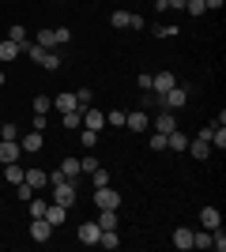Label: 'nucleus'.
<instances>
[{
  "instance_id": "f257e3e1",
  "label": "nucleus",
  "mask_w": 226,
  "mask_h": 252,
  "mask_svg": "<svg viewBox=\"0 0 226 252\" xmlns=\"http://www.w3.org/2000/svg\"><path fill=\"white\" fill-rule=\"evenodd\" d=\"M95 207H98V211H117V207H121V192L113 189V185L95 189Z\"/></svg>"
},
{
  "instance_id": "f03ea898",
  "label": "nucleus",
  "mask_w": 226,
  "mask_h": 252,
  "mask_svg": "<svg viewBox=\"0 0 226 252\" xmlns=\"http://www.w3.org/2000/svg\"><path fill=\"white\" fill-rule=\"evenodd\" d=\"M109 23H113L117 31H143V15H136V11H113Z\"/></svg>"
},
{
  "instance_id": "7ed1b4c3",
  "label": "nucleus",
  "mask_w": 226,
  "mask_h": 252,
  "mask_svg": "<svg viewBox=\"0 0 226 252\" xmlns=\"http://www.w3.org/2000/svg\"><path fill=\"white\" fill-rule=\"evenodd\" d=\"M181 105H189V87H170L162 94V109H181Z\"/></svg>"
},
{
  "instance_id": "20e7f679",
  "label": "nucleus",
  "mask_w": 226,
  "mask_h": 252,
  "mask_svg": "<svg viewBox=\"0 0 226 252\" xmlns=\"http://www.w3.org/2000/svg\"><path fill=\"white\" fill-rule=\"evenodd\" d=\"M42 143H45L42 132H34V128H31V132H19V147H23V155H38V151H42Z\"/></svg>"
},
{
  "instance_id": "39448f33",
  "label": "nucleus",
  "mask_w": 226,
  "mask_h": 252,
  "mask_svg": "<svg viewBox=\"0 0 226 252\" xmlns=\"http://www.w3.org/2000/svg\"><path fill=\"white\" fill-rule=\"evenodd\" d=\"M147 125H151L147 109H132V113H125V128H129V132H147Z\"/></svg>"
},
{
  "instance_id": "423d86ee",
  "label": "nucleus",
  "mask_w": 226,
  "mask_h": 252,
  "mask_svg": "<svg viewBox=\"0 0 226 252\" xmlns=\"http://www.w3.org/2000/svg\"><path fill=\"white\" fill-rule=\"evenodd\" d=\"M23 158V147H19V139H0V162L8 166V162H19Z\"/></svg>"
},
{
  "instance_id": "0eeeda50",
  "label": "nucleus",
  "mask_w": 226,
  "mask_h": 252,
  "mask_svg": "<svg viewBox=\"0 0 226 252\" xmlns=\"http://www.w3.org/2000/svg\"><path fill=\"white\" fill-rule=\"evenodd\" d=\"M42 219H45V222H49V226L57 230V226H65L68 207H65V203H53V200H49V207H45V215H42Z\"/></svg>"
},
{
  "instance_id": "6e6552de",
  "label": "nucleus",
  "mask_w": 226,
  "mask_h": 252,
  "mask_svg": "<svg viewBox=\"0 0 226 252\" xmlns=\"http://www.w3.org/2000/svg\"><path fill=\"white\" fill-rule=\"evenodd\" d=\"M23 181H27V185H31L34 192H42V189H49V173H45V169H27V173H23Z\"/></svg>"
},
{
  "instance_id": "1a4fd4ad",
  "label": "nucleus",
  "mask_w": 226,
  "mask_h": 252,
  "mask_svg": "<svg viewBox=\"0 0 226 252\" xmlns=\"http://www.w3.org/2000/svg\"><path fill=\"white\" fill-rule=\"evenodd\" d=\"M170 87H177V75H173V72H159V75H151V91H155V94H166Z\"/></svg>"
},
{
  "instance_id": "9d476101",
  "label": "nucleus",
  "mask_w": 226,
  "mask_h": 252,
  "mask_svg": "<svg viewBox=\"0 0 226 252\" xmlns=\"http://www.w3.org/2000/svg\"><path fill=\"white\" fill-rule=\"evenodd\" d=\"M223 226V211L219 207H204L200 211V230H219Z\"/></svg>"
},
{
  "instance_id": "9b49d317",
  "label": "nucleus",
  "mask_w": 226,
  "mask_h": 252,
  "mask_svg": "<svg viewBox=\"0 0 226 252\" xmlns=\"http://www.w3.org/2000/svg\"><path fill=\"white\" fill-rule=\"evenodd\" d=\"M83 128H91V132H102V128H106V113H98L95 105H87V109H83Z\"/></svg>"
},
{
  "instance_id": "f8f14e48",
  "label": "nucleus",
  "mask_w": 226,
  "mask_h": 252,
  "mask_svg": "<svg viewBox=\"0 0 226 252\" xmlns=\"http://www.w3.org/2000/svg\"><path fill=\"white\" fill-rule=\"evenodd\" d=\"M173 128H177V117H173V109H162V113L155 117V132H162V136H170Z\"/></svg>"
},
{
  "instance_id": "ddd939ff",
  "label": "nucleus",
  "mask_w": 226,
  "mask_h": 252,
  "mask_svg": "<svg viewBox=\"0 0 226 252\" xmlns=\"http://www.w3.org/2000/svg\"><path fill=\"white\" fill-rule=\"evenodd\" d=\"M53 237V226L45 219H31V241H49Z\"/></svg>"
},
{
  "instance_id": "4468645a",
  "label": "nucleus",
  "mask_w": 226,
  "mask_h": 252,
  "mask_svg": "<svg viewBox=\"0 0 226 252\" xmlns=\"http://www.w3.org/2000/svg\"><path fill=\"white\" fill-rule=\"evenodd\" d=\"M75 233H79V241H83V245H98V233H102V230H98V222H79V230H75Z\"/></svg>"
},
{
  "instance_id": "2eb2a0df",
  "label": "nucleus",
  "mask_w": 226,
  "mask_h": 252,
  "mask_svg": "<svg viewBox=\"0 0 226 252\" xmlns=\"http://www.w3.org/2000/svg\"><path fill=\"white\" fill-rule=\"evenodd\" d=\"M173 249H181V252L193 249V230H189V226H177V230H173Z\"/></svg>"
},
{
  "instance_id": "dca6fc26",
  "label": "nucleus",
  "mask_w": 226,
  "mask_h": 252,
  "mask_svg": "<svg viewBox=\"0 0 226 252\" xmlns=\"http://www.w3.org/2000/svg\"><path fill=\"white\" fill-rule=\"evenodd\" d=\"M61 125H65L68 132H79V128H83V109H68V113H61Z\"/></svg>"
},
{
  "instance_id": "f3484780",
  "label": "nucleus",
  "mask_w": 226,
  "mask_h": 252,
  "mask_svg": "<svg viewBox=\"0 0 226 252\" xmlns=\"http://www.w3.org/2000/svg\"><path fill=\"white\" fill-rule=\"evenodd\" d=\"M189 155H193L196 162H204V158H211V143H207L204 136H196V139H193V147H189Z\"/></svg>"
},
{
  "instance_id": "a211bd4d",
  "label": "nucleus",
  "mask_w": 226,
  "mask_h": 252,
  "mask_svg": "<svg viewBox=\"0 0 226 252\" xmlns=\"http://www.w3.org/2000/svg\"><path fill=\"white\" fill-rule=\"evenodd\" d=\"M53 109H57V113H68V109H79V105H75V91H65V94H57V98H53Z\"/></svg>"
},
{
  "instance_id": "6ab92c4d",
  "label": "nucleus",
  "mask_w": 226,
  "mask_h": 252,
  "mask_svg": "<svg viewBox=\"0 0 226 252\" xmlns=\"http://www.w3.org/2000/svg\"><path fill=\"white\" fill-rule=\"evenodd\" d=\"M57 169H61V173H65L68 181H75L79 173H83V169H79V158H75V155H68V158H65V162H61Z\"/></svg>"
},
{
  "instance_id": "aec40b11",
  "label": "nucleus",
  "mask_w": 226,
  "mask_h": 252,
  "mask_svg": "<svg viewBox=\"0 0 226 252\" xmlns=\"http://www.w3.org/2000/svg\"><path fill=\"white\" fill-rule=\"evenodd\" d=\"M98 245H102V249H121V233L117 230H102L98 233Z\"/></svg>"
},
{
  "instance_id": "412c9836",
  "label": "nucleus",
  "mask_w": 226,
  "mask_h": 252,
  "mask_svg": "<svg viewBox=\"0 0 226 252\" xmlns=\"http://www.w3.org/2000/svg\"><path fill=\"white\" fill-rule=\"evenodd\" d=\"M19 45L11 42V38H4V42H0V61H15V57H19Z\"/></svg>"
},
{
  "instance_id": "4be33fe9",
  "label": "nucleus",
  "mask_w": 226,
  "mask_h": 252,
  "mask_svg": "<svg viewBox=\"0 0 226 252\" xmlns=\"http://www.w3.org/2000/svg\"><path fill=\"white\" fill-rule=\"evenodd\" d=\"M98 230H117V211H98Z\"/></svg>"
},
{
  "instance_id": "5701e85b",
  "label": "nucleus",
  "mask_w": 226,
  "mask_h": 252,
  "mask_svg": "<svg viewBox=\"0 0 226 252\" xmlns=\"http://www.w3.org/2000/svg\"><path fill=\"white\" fill-rule=\"evenodd\" d=\"M185 147H189V139H185L181 132H177V128H173L170 136H166V151H185Z\"/></svg>"
},
{
  "instance_id": "b1692460",
  "label": "nucleus",
  "mask_w": 226,
  "mask_h": 252,
  "mask_svg": "<svg viewBox=\"0 0 226 252\" xmlns=\"http://www.w3.org/2000/svg\"><path fill=\"white\" fill-rule=\"evenodd\" d=\"M23 173H27V169H23L19 162H8V166H4V181H11V185H19Z\"/></svg>"
},
{
  "instance_id": "393cba45",
  "label": "nucleus",
  "mask_w": 226,
  "mask_h": 252,
  "mask_svg": "<svg viewBox=\"0 0 226 252\" xmlns=\"http://www.w3.org/2000/svg\"><path fill=\"white\" fill-rule=\"evenodd\" d=\"M45 207H49V203H45L42 196H34V200H27V211H31V219H42V215H45Z\"/></svg>"
},
{
  "instance_id": "a878e982",
  "label": "nucleus",
  "mask_w": 226,
  "mask_h": 252,
  "mask_svg": "<svg viewBox=\"0 0 226 252\" xmlns=\"http://www.w3.org/2000/svg\"><path fill=\"white\" fill-rule=\"evenodd\" d=\"M193 249H211V230H193Z\"/></svg>"
},
{
  "instance_id": "bb28decb",
  "label": "nucleus",
  "mask_w": 226,
  "mask_h": 252,
  "mask_svg": "<svg viewBox=\"0 0 226 252\" xmlns=\"http://www.w3.org/2000/svg\"><path fill=\"white\" fill-rule=\"evenodd\" d=\"M91 102H95V91H91V87H79V91H75V105H79V109H87Z\"/></svg>"
},
{
  "instance_id": "cd10ccee",
  "label": "nucleus",
  "mask_w": 226,
  "mask_h": 252,
  "mask_svg": "<svg viewBox=\"0 0 226 252\" xmlns=\"http://www.w3.org/2000/svg\"><path fill=\"white\" fill-rule=\"evenodd\" d=\"M38 45H45V49H57V27H53V31H38Z\"/></svg>"
},
{
  "instance_id": "c85d7f7f",
  "label": "nucleus",
  "mask_w": 226,
  "mask_h": 252,
  "mask_svg": "<svg viewBox=\"0 0 226 252\" xmlns=\"http://www.w3.org/2000/svg\"><path fill=\"white\" fill-rule=\"evenodd\" d=\"M42 68H45V72H57V68H61V53L49 49V53H45V61H42Z\"/></svg>"
},
{
  "instance_id": "c756f323",
  "label": "nucleus",
  "mask_w": 226,
  "mask_h": 252,
  "mask_svg": "<svg viewBox=\"0 0 226 252\" xmlns=\"http://www.w3.org/2000/svg\"><path fill=\"white\" fill-rule=\"evenodd\" d=\"M49 109H53V98H49V94H38V98H34V113H49Z\"/></svg>"
},
{
  "instance_id": "7c9ffc66",
  "label": "nucleus",
  "mask_w": 226,
  "mask_h": 252,
  "mask_svg": "<svg viewBox=\"0 0 226 252\" xmlns=\"http://www.w3.org/2000/svg\"><path fill=\"white\" fill-rule=\"evenodd\" d=\"M79 143H83V151H91L98 143V132H91V128H79Z\"/></svg>"
},
{
  "instance_id": "2f4dec72",
  "label": "nucleus",
  "mask_w": 226,
  "mask_h": 252,
  "mask_svg": "<svg viewBox=\"0 0 226 252\" xmlns=\"http://www.w3.org/2000/svg\"><path fill=\"white\" fill-rule=\"evenodd\" d=\"M8 38H11V42H15V45L23 49V45H27V27H11V31H8Z\"/></svg>"
},
{
  "instance_id": "473e14b6",
  "label": "nucleus",
  "mask_w": 226,
  "mask_h": 252,
  "mask_svg": "<svg viewBox=\"0 0 226 252\" xmlns=\"http://www.w3.org/2000/svg\"><path fill=\"white\" fill-rule=\"evenodd\" d=\"M185 11H189V15H193V19H200V15H204V0H189V4H185Z\"/></svg>"
},
{
  "instance_id": "72a5a7b5",
  "label": "nucleus",
  "mask_w": 226,
  "mask_h": 252,
  "mask_svg": "<svg viewBox=\"0 0 226 252\" xmlns=\"http://www.w3.org/2000/svg\"><path fill=\"white\" fill-rule=\"evenodd\" d=\"M15 196H19V200L27 203V200H34V189L27 185V181H19V185H15Z\"/></svg>"
},
{
  "instance_id": "f704fd0d",
  "label": "nucleus",
  "mask_w": 226,
  "mask_h": 252,
  "mask_svg": "<svg viewBox=\"0 0 226 252\" xmlns=\"http://www.w3.org/2000/svg\"><path fill=\"white\" fill-rule=\"evenodd\" d=\"M91 181H95V189H102V185H109V169H102V166H98L95 173H91Z\"/></svg>"
},
{
  "instance_id": "c9c22d12",
  "label": "nucleus",
  "mask_w": 226,
  "mask_h": 252,
  "mask_svg": "<svg viewBox=\"0 0 226 252\" xmlns=\"http://www.w3.org/2000/svg\"><path fill=\"white\" fill-rule=\"evenodd\" d=\"M106 125H113V128H125V113H121V109H109V113H106Z\"/></svg>"
},
{
  "instance_id": "e433bc0d",
  "label": "nucleus",
  "mask_w": 226,
  "mask_h": 252,
  "mask_svg": "<svg viewBox=\"0 0 226 252\" xmlns=\"http://www.w3.org/2000/svg\"><path fill=\"white\" fill-rule=\"evenodd\" d=\"M79 169H83V173H95V169H98V158L95 155H83V158H79Z\"/></svg>"
},
{
  "instance_id": "4c0bfd02",
  "label": "nucleus",
  "mask_w": 226,
  "mask_h": 252,
  "mask_svg": "<svg viewBox=\"0 0 226 252\" xmlns=\"http://www.w3.org/2000/svg\"><path fill=\"white\" fill-rule=\"evenodd\" d=\"M0 139H19V128L11 125V121H4V128H0Z\"/></svg>"
},
{
  "instance_id": "58836bf2",
  "label": "nucleus",
  "mask_w": 226,
  "mask_h": 252,
  "mask_svg": "<svg viewBox=\"0 0 226 252\" xmlns=\"http://www.w3.org/2000/svg\"><path fill=\"white\" fill-rule=\"evenodd\" d=\"M155 34H159V38H173V34H181V27L166 23V27H155Z\"/></svg>"
},
{
  "instance_id": "ea45409f",
  "label": "nucleus",
  "mask_w": 226,
  "mask_h": 252,
  "mask_svg": "<svg viewBox=\"0 0 226 252\" xmlns=\"http://www.w3.org/2000/svg\"><path fill=\"white\" fill-rule=\"evenodd\" d=\"M147 147H151V151H166V136H162V132H155V136L147 139Z\"/></svg>"
},
{
  "instance_id": "a19ab883",
  "label": "nucleus",
  "mask_w": 226,
  "mask_h": 252,
  "mask_svg": "<svg viewBox=\"0 0 226 252\" xmlns=\"http://www.w3.org/2000/svg\"><path fill=\"white\" fill-rule=\"evenodd\" d=\"M72 42V31H65V27H57V45H68Z\"/></svg>"
},
{
  "instance_id": "79ce46f5",
  "label": "nucleus",
  "mask_w": 226,
  "mask_h": 252,
  "mask_svg": "<svg viewBox=\"0 0 226 252\" xmlns=\"http://www.w3.org/2000/svg\"><path fill=\"white\" fill-rule=\"evenodd\" d=\"M31 125H34V132H45V125H49V121H45L42 113H34V121H31Z\"/></svg>"
},
{
  "instance_id": "37998d69",
  "label": "nucleus",
  "mask_w": 226,
  "mask_h": 252,
  "mask_svg": "<svg viewBox=\"0 0 226 252\" xmlns=\"http://www.w3.org/2000/svg\"><path fill=\"white\" fill-rule=\"evenodd\" d=\"M223 4H226V0H204V8H207V11H219Z\"/></svg>"
},
{
  "instance_id": "c03bdc74",
  "label": "nucleus",
  "mask_w": 226,
  "mask_h": 252,
  "mask_svg": "<svg viewBox=\"0 0 226 252\" xmlns=\"http://www.w3.org/2000/svg\"><path fill=\"white\" fill-rule=\"evenodd\" d=\"M0 87H4V72H0Z\"/></svg>"
},
{
  "instance_id": "a18cd8bd",
  "label": "nucleus",
  "mask_w": 226,
  "mask_h": 252,
  "mask_svg": "<svg viewBox=\"0 0 226 252\" xmlns=\"http://www.w3.org/2000/svg\"><path fill=\"white\" fill-rule=\"evenodd\" d=\"M0 128H4V121H0Z\"/></svg>"
}]
</instances>
